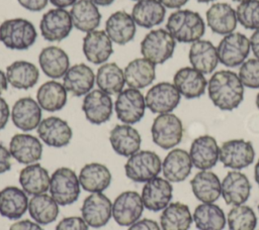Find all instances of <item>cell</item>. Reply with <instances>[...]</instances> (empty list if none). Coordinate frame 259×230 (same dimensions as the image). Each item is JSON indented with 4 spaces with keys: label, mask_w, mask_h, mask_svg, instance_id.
<instances>
[{
    "label": "cell",
    "mask_w": 259,
    "mask_h": 230,
    "mask_svg": "<svg viewBox=\"0 0 259 230\" xmlns=\"http://www.w3.org/2000/svg\"><path fill=\"white\" fill-rule=\"evenodd\" d=\"M192 221L188 206L180 202L170 203L160 216L162 230H188Z\"/></svg>",
    "instance_id": "41"
},
{
    "label": "cell",
    "mask_w": 259,
    "mask_h": 230,
    "mask_svg": "<svg viewBox=\"0 0 259 230\" xmlns=\"http://www.w3.org/2000/svg\"><path fill=\"white\" fill-rule=\"evenodd\" d=\"M244 87L251 89H259V60L250 59L245 61L238 74Z\"/></svg>",
    "instance_id": "46"
},
{
    "label": "cell",
    "mask_w": 259,
    "mask_h": 230,
    "mask_svg": "<svg viewBox=\"0 0 259 230\" xmlns=\"http://www.w3.org/2000/svg\"><path fill=\"white\" fill-rule=\"evenodd\" d=\"M13 124L22 131H31L41 121V108L37 101L30 97L18 99L10 112Z\"/></svg>",
    "instance_id": "21"
},
{
    "label": "cell",
    "mask_w": 259,
    "mask_h": 230,
    "mask_svg": "<svg viewBox=\"0 0 259 230\" xmlns=\"http://www.w3.org/2000/svg\"><path fill=\"white\" fill-rule=\"evenodd\" d=\"M162 170L160 156L151 150H139L124 164L125 176L136 183H147Z\"/></svg>",
    "instance_id": "5"
},
{
    "label": "cell",
    "mask_w": 259,
    "mask_h": 230,
    "mask_svg": "<svg viewBox=\"0 0 259 230\" xmlns=\"http://www.w3.org/2000/svg\"><path fill=\"white\" fill-rule=\"evenodd\" d=\"M194 197L201 203H214L222 195L219 177L209 170H200L190 181Z\"/></svg>",
    "instance_id": "30"
},
{
    "label": "cell",
    "mask_w": 259,
    "mask_h": 230,
    "mask_svg": "<svg viewBox=\"0 0 259 230\" xmlns=\"http://www.w3.org/2000/svg\"><path fill=\"white\" fill-rule=\"evenodd\" d=\"M73 23L70 13L63 8L49 10L41 17L39 29L48 41H61L71 32Z\"/></svg>",
    "instance_id": "14"
},
{
    "label": "cell",
    "mask_w": 259,
    "mask_h": 230,
    "mask_svg": "<svg viewBox=\"0 0 259 230\" xmlns=\"http://www.w3.org/2000/svg\"><path fill=\"white\" fill-rule=\"evenodd\" d=\"M176 40L168 30L158 28L146 34L141 42V53L155 65L164 64L174 52Z\"/></svg>",
    "instance_id": "4"
},
{
    "label": "cell",
    "mask_w": 259,
    "mask_h": 230,
    "mask_svg": "<svg viewBox=\"0 0 259 230\" xmlns=\"http://www.w3.org/2000/svg\"><path fill=\"white\" fill-rule=\"evenodd\" d=\"M80 186L90 193H102L111 182V174L106 165L98 162L85 164L79 174Z\"/></svg>",
    "instance_id": "35"
},
{
    "label": "cell",
    "mask_w": 259,
    "mask_h": 230,
    "mask_svg": "<svg viewBox=\"0 0 259 230\" xmlns=\"http://www.w3.org/2000/svg\"><path fill=\"white\" fill-rule=\"evenodd\" d=\"M18 3L25 9L29 10V11H40L42 10L47 4L49 0H17Z\"/></svg>",
    "instance_id": "50"
},
{
    "label": "cell",
    "mask_w": 259,
    "mask_h": 230,
    "mask_svg": "<svg viewBox=\"0 0 259 230\" xmlns=\"http://www.w3.org/2000/svg\"><path fill=\"white\" fill-rule=\"evenodd\" d=\"M50 193L61 206L75 203L80 195V182L76 172L69 167L57 168L50 181Z\"/></svg>",
    "instance_id": "6"
},
{
    "label": "cell",
    "mask_w": 259,
    "mask_h": 230,
    "mask_svg": "<svg viewBox=\"0 0 259 230\" xmlns=\"http://www.w3.org/2000/svg\"><path fill=\"white\" fill-rule=\"evenodd\" d=\"M256 106H257V108L259 109V92H258V94H257V96H256Z\"/></svg>",
    "instance_id": "60"
},
{
    "label": "cell",
    "mask_w": 259,
    "mask_h": 230,
    "mask_svg": "<svg viewBox=\"0 0 259 230\" xmlns=\"http://www.w3.org/2000/svg\"><path fill=\"white\" fill-rule=\"evenodd\" d=\"M173 84L180 95L186 99H195L204 94L207 81L204 75L194 68L184 67L175 73Z\"/></svg>",
    "instance_id": "22"
},
{
    "label": "cell",
    "mask_w": 259,
    "mask_h": 230,
    "mask_svg": "<svg viewBox=\"0 0 259 230\" xmlns=\"http://www.w3.org/2000/svg\"><path fill=\"white\" fill-rule=\"evenodd\" d=\"M233 1H235V2H244V1H247V0H233Z\"/></svg>",
    "instance_id": "61"
},
{
    "label": "cell",
    "mask_w": 259,
    "mask_h": 230,
    "mask_svg": "<svg viewBox=\"0 0 259 230\" xmlns=\"http://www.w3.org/2000/svg\"><path fill=\"white\" fill-rule=\"evenodd\" d=\"M95 78L99 90L108 95L119 94L125 84L123 71L115 63L101 65Z\"/></svg>",
    "instance_id": "43"
},
{
    "label": "cell",
    "mask_w": 259,
    "mask_h": 230,
    "mask_svg": "<svg viewBox=\"0 0 259 230\" xmlns=\"http://www.w3.org/2000/svg\"><path fill=\"white\" fill-rule=\"evenodd\" d=\"M50 2L58 7V8H66V7H69V6H73L77 0H50Z\"/></svg>",
    "instance_id": "55"
},
{
    "label": "cell",
    "mask_w": 259,
    "mask_h": 230,
    "mask_svg": "<svg viewBox=\"0 0 259 230\" xmlns=\"http://www.w3.org/2000/svg\"><path fill=\"white\" fill-rule=\"evenodd\" d=\"M27 194L14 186L0 191V215L10 220L19 219L28 209Z\"/></svg>",
    "instance_id": "32"
},
{
    "label": "cell",
    "mask_w": 259,
    "mask_h": 230,
    "mask_svg": "<svg viewBox=\"0 0 259 230\" xmlns=\"http://www.w3.org/2000/svg\"><path fill=\"white\" fill-rule=\"evenodd\" d=\"M37 38L34 25L24 18H12L0 24V41L10 49H27Z\"/></svg>",
    "instance_id": "3"
},
{
    "label": "cell",
    "mask_w": 259,
    "mask_h": 230,
    "mask_svg": "<svg viewBox=\"0 0 259 230\" xmlns=\"http://www.w3.org/2000/svg\"><path fill=\"white\" fill-rule=\"evenodd\" d=\"M251 188L247 176L234 169L227 172L222 182V196L227 205L239 206L249 199Z\"/></svg>",
    "instance_id": "20"
},
{
    "label": "cell",
    "mask_w": 259,
    "mask_h": 230,
    "mask_svg": "<svg viewBox=\"0 0 259 230\" xmlns=\"http://www.w3.org/2000/svg\"><path fill=\"white\" fill-rule=\"evenodd\" d=\"M238 22L246 29H259V0L241 2L236 9Z\"/></svg>",
    "instance_id": "45"
},
{
    "label": "cell",
    "mask_w": 259,
    "mask_h": 230,
    "mask_svg": "<svg viewBox=\"0 0 259 230\" xmlns=\"http://www.w3.org/2000/svg\"><path fill=\"white\" fill-rule=\"evenodd\" d=\"M181 95L169 82H161L149 89L145 96L146 107L153 113L165 114L172 112L179 104Z\"/></svg>",
    "instance_id": "11"
},
{
    "label": "cell",
    "mask_w": 259,
    "mask_h": 230,
    "mask_svg": "<svg viewBox=\"0 0 259 230\" xmlns=\"http://www.w3.org/2000/svg\"><path fill=\"white\" fill-rule=\"evenodd\" d=\"M37 134L47 145L64 147L70 143L73 132L67 121L57 116H51L40 121L37 126Z\"/></svg>",
    "instance_id": "18"
},
{
    "label": "cell",
    "mask_w": 259,
    "mask_h": 230,
    "mask_svg": "<svg viewBox=\"0 0 259 230\" xmlns=\"http://www.w3.org/2000/svg\"><path fill=\"white\" fill-rule=\"evenodd\" d=\"M95 82V75L90 67L85 64H77L69 68L63 77V85L67 92L80 97L88 94Z\"/></svg>",
    "instance_id": "29"
},
{
    "label": "cell",
    "mask_w": 259,
    "mask_h": 230,
    "mask_svg": "<svg viewBox=\"0 0 259 230\" xmlns=\"http://www.w3.org/2000/svg\"><path fill=\"white\" fill-rule=\"evenodd\" d=\"M151 133L156 145L163 149H171L182 140L183 124L175 114H159L153 121Z\"/></svg>",
    "instance_id": "7"
},
{
    "label": "cell",
    "mask_w": 259,
    "mask_h": 230,
    "mask_svg": "<svg viewBox=\"0 0 259 230\" xmlns=\"http://www.w3.org/2000/svg\"><path fill=\"white\" fill-rule=\"evenodd\" d=\"M91 2H93L95 5H99V6H108L110 5L114 0H90Z\"/></svg>",
    "instance_id": "57"
},
{
    "label": "cell",
    "mask_w": 259,
    "mask_h": 230,
    "mask_svg": "<svg viewBox=\"0 0 259 230\" xmlns=\"http://www.w3.org/2000/svg\"><path fill=\"white\" fill-rule=\"evenodd\" d=\"M83 53L88 62L101 65L112 54V41L103 30H92L87 32L83 38Z\"/></svg>",
    "instance_id": "23"
},
{
    "label": "cell",
    "mask_w": 259,
    "mask_h": 230,
    "mask_svg": "<svg viewBox=\"0 0 259 230\" xmlns=\"http://www.w3.org/2000/svg\"><path fill=\"white\" fill-rule=\"evenodd\" d=\"M82 110L86 119L95 125L107 122L112 115V100L101 90H91L85 95Z\"/></svg>",
    "instance_id": "16"
},
{
    "label": "cell",
    "mask_w": 259,
    "mask_h": 230,
    "mask_svg": "<svg viewBox=\"0 0 259 230\" xmlns=\"http://www.w3.org/2000/svg\"><path fill=\"white\" fill-rule=\"evenodd\" d=\"M11 168V153L4 145L0 144V175L10 170Z\"/></svg>",
    "instance_id": "49"
},
{
    "label": "cell",
    "mask_w": 259,
    "mask_h": 230,
    "mask_svg": "<svg viewBox=\"0 0 259 230\" xmlns=\"http://www.w3.org/2000/svg\"><path fill=\"white\" fill-rule=\"evenodd\" d=\"M105 32L111 41L123 45L134 39L136 35V22L131 14L119 10L107 18Z\"/></svg>",
    "instance_id": "28"
},
{
    "label": "cell",
    "mask_w": 259,
    "mask_h": 230,
    "mask_svg": "<svg viewBox=\"0 0 259 230\" xmlns=\"http://www.w3.org/2000/svg\"><path fill=\"white\" fill-rule=\"evenodd\" d=\"M189 155L194 167L200 170L213 167L220 159V147L215 138L210 135L196 137L191 143Z\"/></svg>",
    "instance_id": "17"
},
{
    "label": "cell",
    "mask_w": 259,
    "mask_h": 230,
    "mask_svg": "<svg viewBox=\"0 0 259 230\" xmlns=\"http://www.w3.org/2000/svg\"><path fill=\"white\" fill-rule=\"evenodd\" d=\"M131 15L136 24L152 28L164 21L166 9L158 0H141L134 5Z\"/></svg>",
    "instance_id": "37"
},
{
    "label": "cell",
    "mask_w": 259,
    "mask_h": 230,
    "mask_svg": "<svg viewBox=\"0 0 259 230\" xmlns=\"http://www.w3.org/2000/svg\"><path fill=\"white\" fill-rule=\"evenodd\" d=\"M250 39L241 32L225 35L217 46L219 61L226 67L234 68L242 65L250 52Z\"/></svg>",
    "instance_id": "8"
},
{
    "label": "cell",
    "mask_w": 259,
    "mask_h": 230,
    "mask_svg": "<svg viewBox=\"0 0 259 230\" xmlns=\"http://www.w3.org/2000/svg\"><path fill=\"white\" fill-rule=\"evenodd\" d=\"M7 78H6V74H4L3 71L0 70V95L7 90Z\"/></svg>",
    "instance_id": "56"
},
{
    "label": "cell",
    "mask_w": 259,
    "mask_h": 230,
    "mask_svg": "<svg viewBox=\"0 0 259 230\" xmlns=\"http://www.w3.org/2000/svg\"><path fill=\"white\" fill-rule=\"evenodd\" d=\"M258 211H259V205H258Z\"/></svg>",
    "instance_id": "63"
},
{
    "label": "cell",
    "mask_w": 259,
    "mask_h": 230,
    "mask_svg": "<svg viewBox=\"0 0 259 230\" xmlns=\"http://www.w3.org/2000/svg\"><path fill=\"white\" fill-rule=\"evenodd\" d=\"M254 158L253 144L245 139H231L220 147V160L225 167L242 169L249 166Z\"/></svg>",
    "instance_id": "9"
},
{
    "label": "cell",
    "mask_w": 259,
    "mask_h": 230,
    "mask_svg": "<svg viewBox=\"0 0 259 230\" xmlns=\"http://www.w3.org/2000/svg\"><path fill=\"white\" fill-rule=\"evenodd\" d=\"M9 230H44L38 223L32 222L28 219L20 220L17 222H14L10 227Z\"/></svg>",
    "instance_id": "51"
},
{
    "label": "cell",
    "mask_w": 259,
    "mask_h": 230,
    "mask_svg": "<svg viewBox=\"0 0 259 230\" xmlns=\"http://www.w3.org/2000/svg\"><path fill=\"white\" fill-rule=\"evenodd\" d=\"M197 2L199 3H208V2H211V1H214V0H196Z\"/></svg>",
    "instance_id": "59"
},
{
    "label": "cell",
    "mask_w": 259,
    "mask_h": 230,
    "mask_svg": "<svg viewBox=\"0 0 259 230\" xmlns=\"http://www.w3.org/2000/svg\"><path fill=\"white\" fill-rule=\"evenodd\" d=\"M173 188L169 181L156 177L148 181L142 190L144 207L153 212L164 210L172 199Z\"/></svg>",
    "instance_id": "15"
},
{
    "label": "cell",
    "mask_w": 259,
    "mask_h": 230,
    "mask_svg": "<svg viewBox=\"0 0 259 230\" xmlns=\"http://www.w3.org/2000/svg\"><path fill=\"white\" fill-rule=\"evenodd\" d=\"M19 184L22 190L30 196L46 193L50 189V175L39 163H30L19 172Z\"/></svg>",
    "instance_id": "31"
},
{
    "label": "cell",
    "mask_w": 259,
    "mask_h": 230,
    "mask_svg": "<svg viewBox=\"0 0 259 230\" xmlns=\"http://www.w3.org/2000/svg\"><path fill=\"white\" fill-rule=\"evenodd\" d=\"M249 39L252 52L255 55V58L259 60V29L255 30Z\"/></svg>",
    "instance_id": "53"
},
{
    "label": "cell",
    "mask_w": 259,
    "mask_h": 230,
    "mask_svg": "<svg viewBox=\"0 0 259 230\" xmlns=\"http://www.w3.org/2000/svg\"><path fill=\"white\" fill-rule=\"evenodd\" d=\"M9 151L18 162L30 164L41 158L42 144L38 138L31 134L17 133L10 139Z\"/></svg>",
    "instance_id": "19"
},
{
    "label": "cell",
    "mask_w": 259,
    "mask_h": 230,
    "mask_svg": "<svg viewBox=\"0 0 259 230\" xmlns=\"http://www.w3.org/2000/svg\"><path fill=\"white\" fill-rule=\"evenodd\" d=\"M109 142L117 154L130 157L140 150L142 138L139 131L130 124H118L110 130Z\"/></svg>",
    "instance_id": "24"
},
{
    "label": "cell",
    "mask_w": 259,
    "mask_h": 230,
    "mask_svg": "<svg viewBox=\"0 0 259 230\" xmlns=\"http://www.w3.org/2000/svg\"><path fill=\"white\" fill-rule=\"evenodd\" d=\"M73 26L80 31L95 30L101 21V14L90 0H78L70 11Z\"/></svg>",
    "instance_id": "36"
},
{
    "label": "cell",
    "mask_w": 259,
    "mask_h": 230,
    "mask_svg": "<svg viewBox=\"0 0 259 230\" xmlns=\"http://www.w3.org/2000/svg\"><path fill=\"white\" fill-rule=\"evenodd\" d=\"M38 63L45 75L51 79L64 77L70 68V60L67 52L54 45L41 49L38 55Z\"/></svg>",
    "instance_id": "33"
},
{
    "label": "cell",
    "mask_w": 259,
    "mask_h": 230,
    "mask_svg": "<svg viewBox=\"0 0 259 230\" xmlns=\"http://www.w3.org/2000/svg\"><path fill=\"white\" fill-rule=\"evenodd\" d=\"M127 230H161V228L155 220L144 218L132 224Z\"/></svg>",
    "instance_id": "48"
},
{
    "label": "cell",
    "mask_w": 259,
    "mask_h": 230,
    "mask_svg": "<svg viewBox=\"0 0 259 230\" xmlns=\"http://www.w3.org/2000/svg\"><path fill=\"white\" fill-rule=\"evenodd\" d=\"M36 101L40 108L48 112L59 111L67 103V90L57 81H48L38 88Z\"/></svg>",
    "instance_id": "39"
},
{
    "label": "cell",
    "mask_w": 259,
    "mask_h": 230,
    "mask_svg": "<svg viewBox=\"0 0 259 230\" xmlns=\"http://www.w3.org/2000/svg\"><path fill=\"white\" fill-rule=\"evenodd\" d=\"M156 65L145 58L131 61L123 70L126 85L133 89H143L153 83L156 78Z\"/></svg>",
    "instance_id": "34"
},
{
    "label": "cell",
    "mask_w": 259,
    "mask_h": 230,
    "mask_svg": "<svg viewBox=\"0 0 259 230\" xmlns=\"http://www.w3.org/2000/svg\"><path fill=\"white\" fill-rule=\"evenodd\" d=\"M9 106L7 102L2 97H0V130H2L6 126L9 119Z\"/></svg>",
    "instance_id": "52"
},
{
    "label": "cell",
    "mask_w": 259,
    "mask_h": 230,
    "mask_svg": "<svg viewBox=\"0 0 259 230\" xmlns=\"http://www.w3.org/2000/svg\"><path fill=\"white\" fill-rule=\"evenodd\" d=\"M227 221L230 230H254L257 225L253 209L244 204L234 206L228 213Z\"/></svg>",
    "instance_id": "44"
},
{
    "label": "cell",
    "mask_w": 259,
    "mask_h": 230,
    "mask_svg": "<svg viewBox=\"0 0 259 230\" xmlns=\"http://www.w3.org/2000/svg\"><path fill=\"white\" fill-rule=\"evenodd\" d=\"M254 179L255 182L257 183V185L259 186V159L255 164V168H254Z\"/></svg>",
    "instance_id": "58"
},
{
    "label": "cell",
    "mask_w": 259,
    "mask_h": 230,
    "mask_svg": "<svg viewBox=\"0 0 259 230\" xmlns=\"http://www.w3.org/2000/svg\"><path fill=\"white\" fill-rule=\"evenodd\" d=\"M164 7L170 9H179L180 7L184 6L188 0H158Z\"/></svg>",
    "instance_id": "54"
},
{
    "label": "cell",
    "mask_w": 259,
    "mask_h": 230,
    "mask_svg": "<svg viewBox=\"0 0 259 230\" xmlns=\"http://www.w3.org/2000/svg\"><path fill=\"white\" fill-rule=\"evenodd\" d=\"M191 168L190 155L181 148L170 150L162 162L163 176L170 183L183 182L190 175Z\"/></svg>",
    "instance_id": "26"
},
{
    "label": "cell",
    "mask_w": 259,
    "mask_h": 230,
    "mask_svg": "<svg viewBox=\"0 0 259 230\" xmlns=\"http://www.w3.org/2000/svg\"><path fill=\"white\" fill-rule=\"evenodd\" d=\"M208 97L212 104L223 111L236 109L244 99V85L232 71L215 72L207 83Z\"/></svg>",
    "instance_id": "1"
},
{
    "label": "cell",
    "mask_w": 259,
    "mask_h": 230,
    "mask_svg": "<svg viewBox=\"0 0 259 230\" xmlns=\"http://www.w3.org/2000/svg\"><path fill=\"white\" fill-rule=\"evenodd\" d=\"M192 219L198 230H223L227 222L222 208L213 203H201L196 206Z\"/></svg>",
    "instance_id": "40"
},
{
    "label": "cell",
    "mask_w": 259,
    "mask_h": 230,
    "mask_svg": "<svg viewBox=\"0 0 259 230\" xmlns=\"http://www.w3.org/2000/svg\"><path fill=\"white\" fill-rule=\"evenodd\" d=\"M206 22L212 32L227 35L235 31L238 23L236 10L228 3L212 4L206 11Z\"/></svg>",
    "instance_id": "25"
},
{
    "label": "cell",
    "mask_w": 259,
    "mask_h": 230,
    "mask_svg": "<svg viewBox=\"0 0 259 230\" xmlns=\"http://www.w3.org/2000/svg\"><path fill=\"white\" fill-rule=\"evenodd\" d=\"M188 59L191 67L203 75L212 73L220 62L217 47L212 42L205 39H198L192 42Z\"/></svg>",
    "instance_id": "27"
},
{
    "label": "cell",
    "mask_w": 259,
    "mask_h": 230,
    "mask_svg": "<svg viewBox=\"0 0 259 230\" xmlns=\"http://www.w3.org/2000/svg\"><path fill=\"white\" fill-rule=\"evenodd\" d=\"M88 224L82 217L71 216L62 219L56 226V230H88Z\"/></svg>",
    "instance_id": "47"
},
{
    "label": "cell",
    "mask_w": 259,
    "mask_h": 230,
    "mask_svg": "<svg viewBox=\"0 0 259 230\" xmlns=\"http://www.w3.org/2000/svg\"><path fill=\"white\" fill-rule=\"evenodd\" d=\"M28 213L36 223L48 225L57 219L59 204L46 193L35 195L29 200Z\"/></svg>",
    "instance_id": "42"
},
{
    "label": "cell",
    "mask_w": 259,
    "mask_h": 230,
    "mask_svg": "<svg viewBox=\"0 0 259 230\" xmlns=\"http://www.w3.org/2000/svg\"><path fill=\"white\" fill-rule=\"evenodd\" d=\"M38 77L37 68L26 61L13 62L6 68L7 81L16 89L27 90L32 88L37 83Z\"/></svg>",
    "instance_id": "38"
},
{
    "label": "cell",
    "mask_w": 259,
    "mask_h": 230,
    "mask_svg": "<svg viewBox=\"0 0 259 230\" xmlns=\"http://www.w3.org/2000/svg\"><path fill=\"white\" fill-rule=\"evenodd\" d=\"M133 1H141V0H133Z\"/></svg>",
    "instance_id": "62"
},
{
    "label": "cell",
    "mask_w": 259,
    "mask_h": 230,
    "mask_svg": "<svg viewBox=\"0 0 259 230\" xmlns=\"http://www.w3.org/2000/svg\"><path fill=\"white\" fill-rule=\"evenodd\" d=\"M81 214L88 226L101 228L112 216V203L103 193H92L83 201Z\"/></svg>",
    "instance_id": "13"
},
{
    "label": "cell",
    "mask_w": 259,
    "mask_h": 230,
    "mask_svg": "<svg viewBox=\"0 0 259 230\" xmlns=\"http://www.w3.org/2000/svg\"><path fill=\"white\" fill-rule=\"evenodd\" d=\"M143 211L142 197L136 191L122 192L112 204V217L120 226H131L140 220Z\"/></svg>",
    "instance_id": "12"
},
{
    "label": "cell",
    "mask_w": 259,
    "mask_h": 230,
    "mask_svg": "<svg viewBox=\"0 0 259 230\" xmlns=\"http://www.w3.org/2000/svg\"><path fill=\"white\" fill-rule=\"evenodd\" d=\"M166 28L178 42H194L202 37L205 24L198 12L181 9L170 14Z\"/></svg>",
    "instance_id": "2"
},
{
    "label": "cell",
    "mask_w": 259,
    "mask_h": 230,
    "mask_svg": "<svg viewBox=\"0 0 259 230\" xmlns=\"http://www.w3.org/2000/svg\"><path fill=\"white\" fill-rule=\"evenodd\" d=\"M114 109L118 120L124 124H135L145 115V97L138 89L122 90L117 95Z\"/></svg>",
    "instance_id": "10"
}]
</instances>
